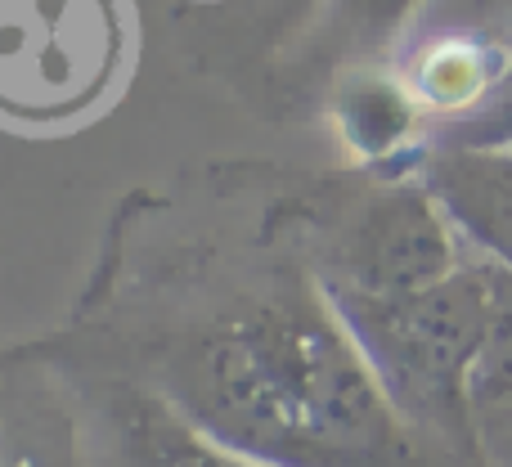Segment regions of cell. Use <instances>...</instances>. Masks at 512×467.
Here are the masks:
<instances>
[{
    "mask_svg": "<svg viewBox=\"0 0 512 467\" xmlns=\"http://www.w3.org/2000/svg\"><path fill=\"white\" fill-rule=\"evenodd\" d=\"M472 436L477 427L504 441V463H512V274L495 270V315L468 378Z\"/></svg>",
    "mask_w": 512,
    "mask_h": 467,
    "instance_id": "2",
    "label": "cell"
},
{
    "mask_svg": "<svg viewBox=\"0 0 512 467\" xmlns=\"http://www.w3.org/2000/svg\"><path fill=\"white\" fill-rule=\"evenodd\" d=\"M418 86L432 104L463 108L495 86V63L472 41H441L436 50H427L423 68H418Z\"/></svg>",
    "mask_w": 512,
    "mask_h": 467,
    "instance_id": "3",
    "label": "cell"
},
{
    "mask_svg": "<svg viewBox=\"0 0 512 467\" xmlns=\"http://www.w3.org/2000/svg\"><path fill=\"white\" fill-rule=\"evenodd\" d=\"M436 189L459 225L512 274V149H459L441 158Z\"/></svg>",
    "mask_w": 512,
    "mask_h": 467,
    "instance_id": "1",
    "label": "cell"
},
{
    "mask_svg": "<svg viewBox=\"0 0 512 467\" xmlns=\"http://www.w3.org/2000/svg\"><path fill=\"white\" fill-rule=\"evenodd\" d=\"M495 140L512 149V63L508 72L499 77V90H495Z\"/></svg>",
    "mask_w": 512,
    "mask_h": 467,
    "instance_id": "4",
    "label": "cell"
},
{
    "mask_svg": "<svg viewBox=\"0 0 512 467\" xmlns=\"http://www.w3.org/2000/svg\"><path fill=\"white\" fill-rule=\"evenodd\" d=\"M499 9H512V0H472V14H499Z\"/></svg>",
    "mask_w": 512,
    "mask_h": 467,
    "instance_id": "5",
    "label": "cell"
}]
</instances>
